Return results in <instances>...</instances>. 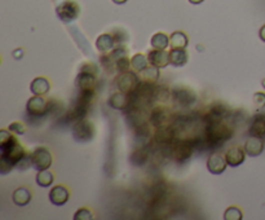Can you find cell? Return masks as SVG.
<instances>
[{
	"label": "cell",
	"mask_w": 265,
	"mask_h": 220,
	"mask_svg": "<svg viewBox=\"0 0 265 220\" xmlns=\"http://www.w3.org/2000/svg\"><path fill=\"white\" fill-rule=\"evenodd\" d=\"M26 149L18 142L17 138L10 130L3 128L0 131V174L6 175L13 168H16L25 154Z\"/></svg>",
	"instance_id": "cell-1"
},
{
	"label": "cell",
	"mask_w": 265,
	"mask_h": 220,
	"mask_svg": "<svg viewBox=\"0 0 265 220\" xmlns=\"http://www.w3.org/2000/svg\"><path fill=\"white\" fill-rule=\"evenodd\" d=\"M233 136V127L229 126L225 120L220 122H210L207 123L206 130H204V138L203 142L207 146H218V145L224 144Z\"/></svg>",
	"instance_id": "cell-2"
},
{
	"label": "cell",
	"mask_w": 265,
	"mask_h": 220,
	"mask_svg": "<svg viewBox=\"0 0 265 220\" xmlns=\"http://www.w3.org/2000/svg\"><path fill=\"white\" fill-rule=\"evenodd\" d=\"M168 148V156L178 164H184L192 157L194 152V144L190 140L185 138H175V142L167 146Z\"/></svg>",
	"instance_id": "cell-3"
},
{
	"label": "cell",
	"mask_w": 265,
	"mask_h": 220,
	"mask_svg": "<svg viewBox=\"0 0 265 220\" xmlns=\"http://www.w3.org/2000/svg\"><path fill=\"white\" fill-rule=\"evenodd\" d=\"M94 135H96L94 126L86 118L76 120L72 124V138L75 142H90L94 138Z\"/></svg>",
	"instance_id": "cell-4"
},
{
	"label": "cell",
	"mask_w": 265,
	"mask_h": 220,
	"mask_svg": "<svg viewBox=\"0 0 265 220\" xmlns=\"http://www.w3.org/2000/svg\"><path fill=\"white\" fill-rule=\"evenodd\" d=\"M57 17L65 24L75 21L80 14V6L75 0H64L56 8Z\"/></svg>",
	"instance_id": "cell-5"
},
{
	"label": "cell",
	"mask_w": 265,
	"mask_h": 220,
	"mask_svg": "<svg viewBox=\"0 0 265 220\" xmlns=\"http://www.w3.org/2000/svg\"><path fill=\"white\" fill-rule=\"evenodd\" d=\"M116 83L119 91H122L128 94H131V92L136 91V88H138V84L141 83V79L138 72H134V70H132V72L130 70V72H120L116 78Z\"/></svg>",
	"instance_id": "cell-6"
},
{
	"label": "cell",
	"mask_w": 265,
	"mask_h": 220,
	"mask_svg": "<svg viewBox=\"0 0 265 220\" xmlns=\"http://www.w3.org/2000/svg\"><path fill=\"white\" fill-rule=\"evenodd\" d=\"M32 167L36 171L50 170V167L53 164L52 153L46 146H38L32 153Z\"/></svg>",
	"instance_id": "cell-7"
},
{
	"label": "cell",
	"mask_w": 265,
	"mask_h": 220,
	"mask_svg": "<svg viewBox=\"0 0 265 220\" xmlns=\"http://www.w3.org/2000/svg\"><path fill=\"white\" fill-rule=\"evenodd\" d=\"M26 110H28V116H32V118H42L48 113L50 104L43 96L34 94L32 98H28V104H26Z\"/></svg>",
	"instance_id": "cell-8"
},
{
	"label": "cell",
	"mask_w": 265,
	"mask_h": 220,
	"mask_svg": "<svg viewBox=\"0 0 265 220\" xmlns=\"http://www.w3.org/2000/svg\"><path fill=\"white\" fill-rule=\"evenodd\" d=\"M226 167H228L226 158L218 152H214L207 160V170L212 175H222V172H225Z\"/></svg>",
	"instance_id": "cell-9"
},
{
	"label": "cell",
	"mask_w": 265,
	"mask_h": 220,
	"mask_svg": "<svg viewBox=\"0 0 265 220\" xmlns=\"http://www.w3.org/2000/svg\"><path fill=\"white\" fill-rule=\"evenodd\" d=\"M176 138V131L170 126H162L158 127L154 132L153 140L156 144L162 145V146H168L172 142H175Z\"/></svg>",
	"instance_id": "cell-10"
},
{
	"label": "cell",
	"mask_w": 265,
	"mask_h": 220,
	"mask_svg": "<svg viewBox=\"0 0 265 220\" xmlns=\"http://www.w3.org/2000/svg\"><path fill=\"white\" fill-rule=\"evenodd\" d=\"M148 60L150 65L156 66L159 69H163L170 64V52L166 50H152L148 52Z\"/></svg>",
	"instance_id": "cell-11"
},
{
	"label": "cell",
	"mask_w": 265,
	"mask_h": 220,
	"mask_svg": "<svg viewBox=\"0 0 265 220\" xmlns=\"http://www.w3.org/2000/svg\"><path fill=\"white\" fill-rule=\"evenodd\" d=\"M70 192L65 186H56L50 189V201L54 206H64V204H68Z\"/></svg>",
	"instance_id": "cell-12"
},
{
	"label": "cell",
	"mask_w": 265,
	"mask_h": 220,
	"mask_svg": "<svg viewBox=\"0 0 265 220\" xmlns=\"http://www.w3.org/2000/svg\"><path fill=\"white\" fill-rule=\"evenodd\" d=\"M246 152L244 149H242L240 146H230L228 149V152L225 153V158H226V162H228V166L230 167H238L244 164V160H246Z\"/></svg>",
	"instance_id": "cell-13"
},
{
	"label": "cell",
	"mask_w": 265,
	"mask_h": 220,
	"mask_svg": "<svg viewBox=\"0 0 265 220\" xmlns=\"http://www.w3.org/2000/svg\"><path fill=\"white\" fill-rule=\"evenodd\" d=\"M244 149L248 157H259L260 154L264 152V142L260 138L250 136L244 142Z\"/></svg>",
	"instance_id": "cell-14"
},
{
	"label": "cell",
	"mask_w": 265,
	"mask_h": 220,
	"mask_svg": "<svg viewBox=\"0 0 265 220\" xmlns=\"http://www.w3.org/2000/svg\"><path fill=\"white\" fill-rule=\"evenodd\" d=\"M248 132L251 136L260 138L264 140L265 138V114H258V116H254L251 123H250Z\"/></svg>",
	"instance_id": "cell-15"
},
{
	"label": "cell",
	"mask_w": 265,
	"mask_h": 220,
	"mask_svg": "<svg viewBox=\"0 0 265 220\" xmlns=\"http://www.w3.org/2000/svg\"><path fill=\"white\" fill-rule=\"evenodd\" d=\"M149 120L156 128L166 126L170 120V113L167 109H163V108H154L149 116Z\"/></svg>",
	"instance_id": "cell-16"
},
{
	"label": "cell",
	"mask_w": 265,
	"mask_h": 220,
	"mask_svg": "<svg viewBox=\"0 0 265 220\" xmlns=\"http://www.w3.org/2000/svg\"><path fill=\"white\" fill-rule=\"evenodd\" d=\"M189 54L186 48H171L170 50V62L175 68H181L188 64Z\"/></svg>",
	"instance_id": "cell-17"
},
{
	"label": "cell",
	"mask_w": 265,
	"mask_h": 220,
	"mask_svg": "<svg viewBox=\"0 0 265 220\" xmlns=\"http://www.w3.org/2000/svg\"><path fill=\"white\" fill-rule=\"evenodd\" d=\"M50 90V83L46 76H36L30 83V91L36 96H44Z\"/></svg>",
	"instance_id": "cell-18"
},
{
	"label": "cell",
	"mask_w": 265,
	"mask_h": 220,
	"mask_svg": "<svg viewBox=\"0 0 265 220\" xmlns=\"http://www.w3.org/2000/svg\"><path fill=\"white\" fill-rule=\"evenodd\" d=\"M97 76L90 74L87 72H79L78 76L75 79V86L79 90H94V84H96Z\"/></svg>",
	"instance_id": "cell-19"
},
{
	"label": "cell",
	"mask_w": 265,
	"mask_h": 220,
	"mask_svg": "<svg viewBox=\"0 0 265 220\" xmlns=\"http://www.w3.org/2000/svg\"><path fill=\"white\" fill-rule=\"evenodd\" d=\"M116 46V39L112 36V34H101L98 38L96 39V48L100 50L102 54H108L114 50Z\"/></svg>",
	"instance_id": "cell-20"
},
{
	"label": "cell",
	"mask_w": 265,
	"mask_h": 220,
	"mask_svg": "<svg viewBox=\"0 0 265 220\" xmlns=\"http://www.w3.org/2000/svg\"><path fill=\"white\" fill-rule=\"evenodd\" d=\"M32 198V193L25 186H20L17 188L12 194V201L16 206H26L30 204Z\"/></svg>",
	"instance_id": "cell-21"
},
{
	"label": "cell",
	"mask_w": 265,
	"mask_h": 220,
	"mask_svg": "<svg viewBox=\"0 0 265 220\" xmlns=\"http://www.w3.org/2000/svg\"><path fill=\"white\" fill-rule=\"evenodd\" d=\"M130 104V100H128L127 94L122 91L114 92L109 98V105L110 108L116 110H126Z\"/></svg>",
	"instance_id": "cell-22"
},
{
	"label": "cell",
	"mask_w": 265,
	"mask_h": 220,
	"mask_svg": "<svg viewBox=\"0 0 265 220\" xmlns=\"http://www.w3.org/2000/svg\"><path fill=\"white\" fill-rule=\"evenodd\" d=\"M174 98L175 101L180 102L182 105H190L193 104L194 101H196V94H194L193 91L190 90H188V88H178L175 91H174Z\"/></svg>",
	"instance_id": "cell-23"
},
{
	"label": "cell",
	"mask_w": 265,
	"mask_h": 220,
	"mask_svg": "<svg viewBox=\"0 0 265 220\" xmlns=\"http://www.w3.org/2000/svg\"><path fill=\"white\" fill-rule=\"evenodd\" d=\"M138 76H140L142 82L156 84V80H158L159 76H160V70H159V68H156V66L149 65L148 68H145L142 72H138Z\"/></svg>",
	"instance_id": "cell-24"
},
{
	"label": "cell",
	"mask_w": 265,
	"mask_h": 220,
	"mask_svg": "<svg viewBox=\"0 0 265 220\" xmlns=\"http://www.w3.org/2000/svg\"><path fill=\"white\" fill-rule=\"evenodd\" d=\"M228 114V110L225 109L222 105H214L211 109L208 110V113L206 114V122H220V120H225V116Z\"/></svg>",
	"instance_id": "cell-25"
},
{
	"label": "cell",
	"mask_w": 265,
	"mask_h": 220,
	"mask_svg": "<svg viewBox=\"0 0 265 220\" xmlns=\"http://www.w3.org/2000/svg\"><path fill=\"white\" fill-rule=\"evenodd\" d=\"M189 46V38L184 32H172L170 36V47L171 48H186Z\"/></svg>",
	"instance_id": "cell-26"
},
{
	"label": "cell",
	"mask_w": 265,
	"mask_h": 220,
	"mask_svg": "<svg viewBox=\"0 0 265 220\" xmlns=\"http://www.w3.org/2000/svg\"><path fill=\"white\" fill-rule=\"evenodd\" d=\"M150 44L154 50H166L170 47V36L164 32H156L152 36Z\"/></svg>",
	"instance_id": "cell-27"
},
{
	"label": "cell",
	"mask_w": 265,
	"mask_h": 220,
	"mask_svg": "<svg viewBox=\"0 0 265 220\" xmlns=\"http://www.w3.org/2000/svg\"><path fill=\"white\" fill-rule=\"evenodd\" d=\"M35 180H36L38 186H42V188H50L53 184V182H54V175L50 170L38 171Z\"/></svg>",
	"instance_id": "cell-28"
},
{
	"label": "cell",
	"mask_w": 265,
	"mask_h": 220,
	"mask_svg": "<svg viewBox=\"0 0 265 220\" xmlns=\"http://www.w3.org/2000/svg\"><path fill=\"white\" fill-rule=\"evenodd\" d=\"M150 64H149V60H148V56H145L144 54H134V56L131 57V66H132V70H134V72H142L145 68H148Z\"/></svg>",
	"instance_id": "cell-29"
},
{
	"label": "cell",
	"mask_w": 265,
	"mask_h": 220,
	"mask_svg": "<svg viewBox=\"0 0 265 220\" xmlns=\"http://www.w3.org/2000/svg\"><path fill=\"white\" fill-rule=\"evenodd\" d=\"M153 136L154 134H152V130H150L149 124H146V122L142 123L141 126H138L136 128V140H138V144H146Z\"/></svg>",
	"instance_id": "cell-30"
},
{
	"label": "cell",
	"mask_w": 265,
	"mask_h": 220,
	"mask_svg": "<svg viewBox=\"0 0 265 220\" xmlns=\"http://www.w3.org/2000/svg\"><path fill=\"white\" fill-rule=\"evenodd\" d=\"M225 220H242L244 219V212L237 206H230L225 210L224 212Z\"/></svg>",
	"instance_id": "cell-31"
},
{
	"label": "cell",
	"mask_w": 265,
	"mask_h": 220,
	"mask_svg": "<svg viewBox=\"0 0 265 220\" xmlns=\"http://www.w3.org/2000/svg\"><path fill=\"white\" fill-rule=\"evenodd\" d=\"M108 56H109V58L112 60V64H116V61H118L119 58H123V57L128 56V50L127 48L123 47V46H119V47L114 48L112 52H109Z\"/></svg>",
	"instance_id": "cell-32"
},
{
	"label": "cell",
	"mask_w": 265,
	"mask_h": 220,
	"mask_svg": "<svg viewBox=\"0 0 265 220\" xmlns=\"http://www.w3.org/2000/svg\"><path fill=\"white\" fill-rule=\"evenodd\" d=\"M114 69L116 70V72L120 74V72H130V69H132L131 66V58H128L127 57H123V58H119L118 61H116V64H114Z\"/></svg>",
	"instance_id": "cell-33"
},
{
	"label": "cell",
	"mask_w": 265,
	"mask_h": 220,
	"mask_svg": "<svg viewBox=\"0 0 265 220\" xmlns=\"http://www.w3.org/2000/svg\"><path fill=\"white\" fill-rule=\"evenodd\" d=\"M94 219V212L87 208H80L75 211L74 220H92Z\"/></svg>",
	"instance_id": "cell-34"
},
{
	"label": "cell",
	"mask_w": 265,
	"mask_h": 220,
	"mask_svg": "<svg viewBox=\"0 0 265 220\" xmlns=\"http://www.w3.org/2000/svg\"><path fill=\"white\" fill-rule=\"evenodd\" d=\"M30 167H32V154L26 153L24 157L20 160L18 164H16V168L20 171H26L28 170Z\"/></svg>",
	"instance_id": "cell-35"
},
{
	"label": "cell",
	"mask_w": 265,
	"mask_h": 220,
	"mask_svg": "<svg viewBox=\"0 0 265 220\" xmlns=\"http://www.w3.org/2000/svg\"><path fill=\"white\" fill-rule=\"evenodd\" d=\"M252 105L256 110L265 108V94L264 92H256L252 96Z\"/></svg>",
	"instance_id": "cell-36"
},
{
	"label": "cell",
	"mask_w": 265,
	"mask_h": 220,
	"mask_svg": "<svg viewBox=\"0 0 265 220\" xmlns=\"http://www.w3.org/2000/svg\"><path fill=\"white\" fill-rule=\"evenodd\" d=\"M8 130L12 134H16V135H24L28 128H26V126L22 122H13L8 126Z\"/></svg>",
	"instance_id": "cell-37"
},
{
	"label": "cell",
	"mask_w": 265,
	"mask_h": 220,
	"mask_svg": "<svg viewBox=\"0 0 265 220\" xmlns=\"http://www.w3.org/2000/svg\"><path fill=\"white\" fill-rule=\"evenodd\" d=\"M154 98L159 101H167L170 98V91L164 87L156 88V94H154Z\"/></svg>",
	"instance_id": "cell-38"
},
{
	"label": "cell",
	"mask_w": 265,
	"mask_h": 220,
	"mask_svg": "<svg viewBox=\"0 0 265 220\" xmlns=\"http://www.w3.org/2000/svg\"><path fill=\"white\" fill-rule=\"evenodd\" d=\"M80 72H90V74H94V76L98 74V69H97V66L92 62L83 64L80 68Z\"/></svg>",
	"instance_id": "cell-39"
},
{
	"label": "cell",
	"mask_w": 265,
	"mask_h": 220,
	"mask_svg": "<svg viewBox=\"0 0 265 220\" xmlns=\"http://www.w3.org/2000/svg\"><path fill=\"white\" fill-rule=\"evenodd\" d=\"M112 36L116 39V43L118 44H122L123 42L127 40L124 32H122V30H116V32H112Z\"/></svg>",
	"instance_id": "cell-40"
},
{
	"label": "cell",
	"mask_w": 265,
	"mask_h": 220,
	"mask_svg": "<svg viewBox=\"0 0 265 220\" xmlns=\"http://www.w3.org/2000/svg\"><path fill=\"white\" fill-rule=\"evenodd\" d=\"M259 36L262 42L265 43V25H262L259 30Z\"/></svg>",
	"instance_id": "cell-41"
},
{
	"label": "cell",
	"mask_w": 265,
	"mask_h": 220,
	"mask_svg": "<svg viewBox=\"0 0 265 220\" xmlns=\"http://www.w3.org/2000/svg\"><path fill=\"white\" fill-rule=\"evenodd\" d=\"M204 0H189V3L194 4V6H198V4H202Z\"/></svg>",
	"instance_id": "cell-42"
},
{
	"label": "cell",
	"mask_w": 265,
	"mask_h": 220,
	"mask_svg": "<svg viewBox=\"0 0 265 220\" xmlns=\"http://www.w3.org/2000/svg\"><path fill=\"white\" fill-rule=\"evenodd\" d=\"M127 2H128V0H112V3L118 4V6H122V4L127 3Z\"/></svg>",
	"instance_id": "cell-43"
},
{
	"label": "cell",
	"mask_w": 265,
	"mask_h": 220,
	"mask_svg": "<svg viewBox=\"0 0 265 220\" xmlns=\"http://www.w3.org/2000/svg\"><path fill=\"white\" fill-rule=\"evenodd\" d=\"M262 88H264V90H265V78L262 80Z\"/></svg>",
	"instance_id": "cell-44"
}]
</instances>
